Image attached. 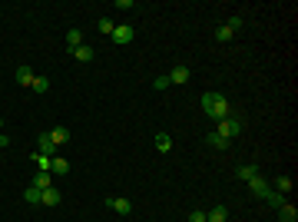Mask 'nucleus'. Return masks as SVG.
Masks as SVG:
<instances>
[{
    "label": "nucleus",
    "instance_id": "nucleus-5",
    "mask_svg": "<svg viewBox=\"0 0 298 222\" xmlns=\"http://www.w3.org/2000/svg\"><path fill=\"white\" fill-rule=\"evenodd\" d=\"M37 153H43V156H50V159H53L56 146H53V139H50V133H43V136L37 139Z\"/></svg>",
    "mask_w": 298,
    "mask_h": 222
},
{
    "label": "nucleus",
    "instance_id": "nucleus-1",
    "mask_svg": "<svg viewBox=\"0 0 298 222\" xmlns=\"http://www.w3.org/2000/svg\"><path fill=\"white\" fill-rule=\"evenodd\" d=\"M202 110H205V116H212L216 123H222V120H229V116H232L229 99L222 97V93H216V90L202 93Z\"/></svg>",
    "mask_w": 298,
    "mask_h": 222
},
{
    "label": "nucleus",
    "instance_id": "nucleus-10",
    "mask_svg": "<svg viewBox=\"0 0 298 222\" xmlns=\"http://www.w3.org/2000/svg\"><path fill=\"white\" fill-rule=\"evenodd\" d=\"M50 173H53V176H67V173H70V163L63 159V156H53V159H50Z\"/></svg>",
    "mask_w": 298,
    "mask_h": 222
},
{
    "label": "nucleus",
    "instance_id": "nucleus-6",
    "mask_svg": "<svg viewBox=\"0 0 298 222\" xmlns=\"http://www.w3.org/2000/svg\"><path fill=\"white\" fill-rule=\"evenodd\" d=\"M70 53H73V60H76V63H90V60H93V47H86V43H80V47H76V50H70Z\"/></svg>",
    "mask_w": 298,
    "mask_h": 222
},
{
    "label": "nucleus",
    "instance_id": "nucleus-7",
    "mask_svg": "<svg viewBox=\"0 0 298 222\" xmlns=\"http://www.w3.org/2000/svg\"><path fill=\"white\" fill-rule=\"evenodd\" d=\"M33 80H37V73H33L27 63H24V67H17V83H20V86H33Z\"/></svg>",
    "mask_w": 298,
    "mask_h": 222
},
{
    "label": "nucleus",
    "instance_id": "nucleus-28",
    "mask_svg": "<svg viewBox=\"0 0 298 222\" xmlns=\"http://www.w3.org/2000/svg\"><path fill=\"white\" fill-rule=\"evenodd\" d=\"M166 86H173L169 83V76H156V90H166Z\"/></svg>",
    "mask_w": 298,
    "mask_h": 222
},
{
    "label": "nucleus",
    "instance_id": "nucleus-13",
    "mask_svg": "<svg viewBox=\"0 0 298 222\" xmlns=\"http://www.w3.org/2000/svg\"><path fill=\"white\" fill-rule=\"evenodd\" d=\"M248 189H252L255 196H262V199H265V193H269V186H265L262 176H252V179H248Z\"/></svg>",
    "mask_w": 298,
    "mask_h": 222
},
{
    "label": "nucleus",
    "instance_id": "nucleus-12",
    "mask_svg": "<svg viewBox=\"0 0 298 222\" xmlns=\"http://www.w3.org/2000/svg\"><path fill=\"white\" fill-rule=\"evenodd\" d=\"M60 199H63V196H60V189H53V186H50V189H43V199H40V202L53 209V206H60Z\"/></svg>",
    "mask_w": 298,
    "mask_h": 222
},
{
    "label": "nucleus",
    "instance_id": "nucleus-8",
    "mask_svg": "<svg viewBox=\"0 0 298 222\" xmlns=\"http://www.w3.org/2000/svg\"><path fill=\"white\" fill-rule=\"evenodd\" d=\"M50 139H53V146H67L70 143V129L67 126H53V129H50Z\"/></svg>",
    "mask_w": 298,
    "mask_h": 222
},
{
    "label": "nucleus",
    "instance_id": "nucleus-24",
    "mask_svg": "<svg viewBox=\"0 0 298 222\" xmlns=\"http://www.w3.org/2000/svg\"><path fill=\"white\" fill-rule=\"evenodd\" d=\"M232 37H235V33H232V30H229V27H225V24H222V27H219V30H216V40H219V43H229V40H232Z\"/></svg>",
    "mask_w": 298,
    "mask_h": 222
},
{
    "label": "nucleus",
    "instance_id": "nucleus-15",
    "mask_svg": "<svg viewBox=\"0 0 298 222\" xmlns=\"http://www.w3.org/2000/svg\"><path fill=\"white\" fill-rule=\"evenodd\" d=\"M156 149H159V153H169V149H173V136H169V133H156Z\"/></svg>",
    "mask_w": 298,
    "mask_h": 222
},
{
    "label": "nucleus",
    "instance_id": "nucleus-4",
    "mask_svg": "<svg viewBox=\"0 0 298 222\" xmlns=\"http://www.w3.org/2000/svg\"><path fill=\"white\" fill-rule=\"evenodd\" d=\"M113 43H120V47H126V43H133V27H126V24H120V27L113 30Z\"/></svg>",
    "mask_w": 298,
    "mask_h": 222
},
{
    "label": "nucleus",
    "instance_id": "nucleus-9",
    "mask_svg": "<svg viewBox=\"0 0 298 222\" xmlns=\"http://www.w3.org/2000/svg\"><path fill=\"white\" fill-rule=\"evenodd\" d=\"M205 222H229V209L225 206H212L205 212Z\"/></svg>",
    "mask_w": 298,
    "mask_h": 222
},
{
    "label": "nucleus",
    "instance_id": "nucleus-16",
    "mask_svg": "<svg viewBox=\"0 0 298 222\" xmlns=\"http://www.w3.org/2000/svg\"><path fill=\"white\" fill-rule=\"evenodd\" d=\"M235 176H239V179H242V182H248V179H252V176H258V166H255V163H248V166L235 169Z\"/></svg>",
    "mask_w": 298,
    "mask_h": 222
},
{
    "label": "nucleus",
    "instance_id": "nucleus-2",
    "mask_svg": "<svg viewBox=\"0 0 298 222\" xmlns=\"http://www.w3.org/2000/svg\"><path fill=\"white\" fill-rule=\"evenodd\" d=\"M219 136H225L232 143V139L239 136V133H242V120H235V116H229V120H222V123H219V129H216Z\"/></svg>",
    "mask_w": 298,
    "mask_h": 222
},
{
    "label": "nucleus",
    "instance_id": "nucleus-17",
    "mask_svg": "<svg viewBox=\"0 0 298 222\" xmlns=\"http://www.w3.org/2000/svg\"><path fill=\"white\" fill-rule=\"evenodd\" d=\"M278 216H282V222H295V219H298L295 206H288V202H282V206H278Z\"/></svg>",
    "mask_w": 298,
    "mask_h": 222
},
{
    "label": "nucleus",
    "instance_id": "nucleus-14",
    "mask_svg": "<svg viewBox=\"0 0 298 222\" xmlns=\"http://www.w3.org/2000/svg\"><path fill=\"white\" fill-rule=\"evenodd\" d=\"M186 80H189V67H176L173 70V73H169V83H186Z\"/></svg>",
    "mask_w": 298,
    "mask_h": 222
},
{
    "label": "nucleus",
    "instance_id": "nucleus-26",
    "mask_svg": "<svg viewBox=\"0 0 298 222\" xmlns=\"http://www.w3.org/2000/svg\"><path fill=\"white\" fill-rule=\"evenodd\" d=\"M265 199H269V202H272V206H275V209H278V206H282V202H285V196H282V193H272V189H269V193H265Z\"/></svg>",
    "mask_w": 298,
    "mask_h": 222
},
{
    "label": "nucleus",
    "instance_id": "nucleus-19",
    "mask_svg": "<svg viewBox=\"0 0 298 222\" xmlns=\"http://www.w3.org/2000/svg\"><path fill=\"white\" fill-rule=\"evenodd\" d=\"M33 163H37V173H50V156L33 153Z\"/></svg>",
    "mask_w": 298,
    "mask_h": 222
},
{
    "label": "nucleus",
    "instance_id": "nucleus-23",
    "mask_svg": "<svg viewBox=\"0 0 298 222\" xmlns=\"http://www.w3.org/2000/svg\"><path fill=\"white\" fill-rule=\"evenodd\" d=\"M30 90H33V93H47V90H50V80H47V76H37Z\"/></svg>",
    "mask_w": 298,
    "mask_h": 222
},
{
    "label": "nucleus",
    "instance_id": "nucleus-21",
    "mask_svg": "<svg viewBox=\"0 0 298 222\" xmlns=\"http://www.w3.org/2000/svg\"><path fill=\"white\" fill-rule=\"evenodd\" d=\"M24 199H27L30 206H40V199H43V193H40V189H33V186H27V193H24Z\"/></svg>",
    "mask_w": 298,
    "mask_h": 222
},
{
    "label": "nucleus",
    "instance_id": "nucleus-25",
    "mask_svg": "<svg viewBox=\"0 0 298 222\" xmlns=\"http://www.w3.org/2000/svg\"><path fill=\"white\" fill-rule=\"evenodd\" d=\"M113 30H116V24H113L109 17H103V20H99V33H106V37H113Z\"/></svg>",
    "mask_w": 298,
    "mask_h": 222
},
{
    "label": "nucleus",
    "instance_id": "nucleus-18",
    "mask_svg": "<svg viewBox=\"0 0 298 222\" xmlns=\"http://www.w3.org/2000/svg\"><path fill=\"white\" fill-rule=\"evenodd\" d=\"M209 146H216V149H229V139L225 136H219V133H209V139H205Z\"/></svg>",
    "mask_w": 298,
    "mask_h": 222
},
{
    "label": "nucleus",
    "instance_id": "nucleus-27",
    "mask_svg": "<svg viewBox=\"0 0 298 222\" xmlns=\"http://www.w3.org/2000/svg\"><path fill=\"white\" fill-rule=\"evenodd\" d=\"M189 222H205V212H202V209H196V212H189Z\"/></svg>",
    "mask_w": 298,
    "mask_h": 222
},
{
    "label": "nucleus",
    "instance_id": "nucleus-29",
    "mask_svg": "<svg viewBox=\"0 0 298 222\" xmlns=\"http://www.w3.org/2000/svg\"><path fill=\"white\" fill-rule=\"evenodd\" d=\"M0 126H3V116H0Z\"/></svg>",
    "mask_w": 298,
    "mask_h": 222
},
{
    "label": "nucleus",
    "instance_id": "nucleus-20",
    "mask_svg": "<svg viewBox=\"0 0 298 222\" xmlns=\"http://www.w3.org/2000/svg\"><path fill=\"white\" fill-rule=\"evenodd\" d=\"M275 193L288 196V193H292V179H288V176H278V179H275Z\"/></svg>",
    "mask_w": 298,
    "mask_h": 222
},
{
    "label": "nucleus",
    "instance_id": "nucleus-11",
    "mask_svg": "<svg viewBox=\"0 0 298 222\" xmlns=\"http://www.w3.org/2000/svg\"><path fill=\"white\" fill-rule=\"evenodd\" d=\"M50 186H53V173H37V176H33V189H50Z\"/></svg>",
    "mask_w": 298,
    "mask_h": 222
},
{
    "label": "nucleus",
    "instance_id": "nucleus-3",
    "mask_svg": "<svg viewBox=\"0 0 298 222\" xmlns=\"http://www.w3.org/2000/svg\"><path fill=\"white\" fill-rule=\"evenodd\" d=\"M106 206L113 209V212H120V216H129V212H133V202H129L126 196H106Z\"/></svg>",
    "mask_w": 298,
    "mask_h": 222
},
{
    "label": "nucleus",
    "instance_id": "nucleus-22",
    "mask_svg": "<svg viewBox=\"0 0 298 222\" xmlns=\"http://www.w3.org/2000/svg\"><path fill=\"white\" fill-rule=\"evenodd\" d=\"M80 43H83V33H80V30H70V33H67V47H70V50H76Z\"/></svg>",
    "mask_w": 298,
    "mask_h": 222
}]
</instances>
